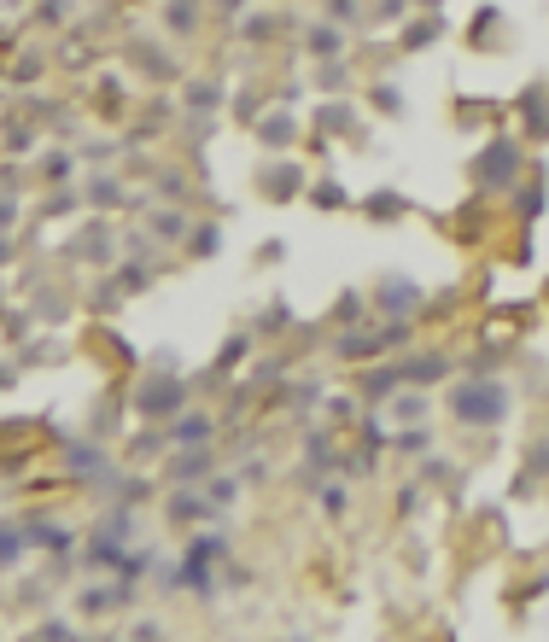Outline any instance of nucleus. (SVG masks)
Returning a JSON list of instances; mask_svg holds the SVG:
<instances>
[{"label":"nucleus","mask_w":549,"mask_h":642,"mask_svg":"<svg viewBox=\"0 0 549 642\" xmlns=\"http://www.w3.org/2000/svg\"><path fill=\"white\" fill-rule=\"evenodd\" d=\"M456 409H462V415H491V409H503V397H497V391H462Z\"/></svg>","instance_id":"obj_1"}]
</instances>
